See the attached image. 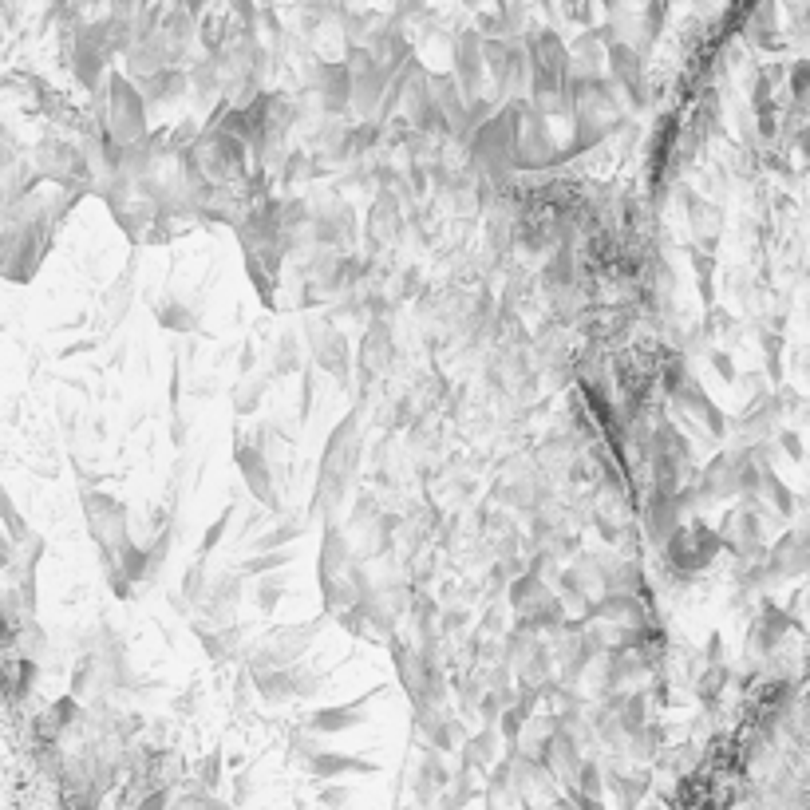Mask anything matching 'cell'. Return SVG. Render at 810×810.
<instances>
[{
    "mask_svg": "<svg viewBox=\"0 0 810 810\" xmlns=\"http://www.w3.org/2000/svg\"><path fill=\"white\" fill-rule=\"evenodd\" d=\"M696 502H720V498H735L739 494V479H735V451H720L692 483Z\"/></svg>",
    "mask_w": 810,
    "mask_h": 810,
    "instance_id": "obj_19",
    "label": "cell"
},
{
    "mask_svg": "<svg viewBox=\"0 0 810 810\" xmlns=\"http://www.w3.org/2000/svg\"><path fill=\"white\" fill-rule=\"evenodd\" d=\"M427 95H431L435 111L443 115L447 135L455 139V135L463 131V119H467V99H463L459 83L451 80V72H431V76H427Z\"/></svg>",
    "mask_w": 810,
    "mask_h": 810,
    "instance_id": "obj_23",
    "label": "cell"
},
{
    "mask_svg": "<svg viewBox=\"0 0 810 810\" xmlns=\"http://www.w3.org/2000/svg\"><path fill=\"white\" fill-rule=\"evenodd\" d=\"M317 91H321V107L328 115H344L352 107V80L344 64H321L317 72Z\"/></svg>",
    "mask_w": 810,
    "mask_h": 810,
    "instance_id": "obj_26",
    "label": "cell"
},
{
    "mask_svg": "<svg viewBox=\"0 0 810 810\" xmlns=\"http://www.w3.org/2000/svg\"><path fill=\"white\" fill-rule=\"evenodd\" d=\"M265 376H245L242 384L234 388V411L238 415H253L257 407H261V400H265Z\"/></svg>",
    "mask_w": 810,
    "mask_h": 810,
    "instance_id": "obj_42",
    "label": "cell"
},
{
    "mask_svg": "<svg viewBox=\"0 0 810 810\" xmlns=\"http://www.w3.org/2000/svg\"><path fill=\"white\" fill-rule=\"evenodd\" d=\"M577 285H581V277H577V253L566 249V245H558L546 257V265H542V289L550 297H566V293H577Z\"/></svg>",
    "mask_w": 810,
    "mask_h": 810,
    "instance_id": "obj_25",
    "label": "cell"
},
{
    "mask_svg": "<svg viewBox=\"0 0 810 810\" xmlns=\"http://www.w3.org/2000/svg\"><path fill=\"white\" fill-rule=\"evenodd\" d=\"M111 44H107V32H103V20L95 24H80L72 28V72L87 91H99L107 80V64H111Z\"/></svg>",
    "mask_w": 810,
    "mask_h": 810,
    "instance_id": "obj_8",
    "label": "cell"
},
{
    "mask_svg": "<svg viewBox=\"0 0 810 810\" xmlns=\"http://www.w3.org/2000/svg\"><path fill=\"white\" fill-rule=\"evenodd\" d=\"M807 83H810V60H799L795 72H791V95L803 103L807 99Z\"/></svg>",
    "mask_w": 810,
    "mask_h": 810,
    "instance_id": "obj_50",
    "label": "cell"
},
{
    "mask_svg": "<svg viewBox=\"0 0 810 810\" xmlns=\"http://www.w3.org/2000/svg\"><path fill=\"white\" fill-rule=\"evenodd\" d=\"M400 234H404L400 198H396L392 190H380V198H376L372 210H368V230H364V238H368L372 249H388Z\"/></svg>",
    "mask_w": 810,
    "mask_h": 810,
    "instance_id": "obj_21",
    "label": "cell"
},
{
    "mask_svg": "<svg viewBox=\"0 0 810 810\" xmlns=\"http://www.w3.org/2000/svg\"><path fill=\"white\" fill-rule=\"evenodd\" d=\"M759 494H763V498H767V502H771V506L783 514V518H791V514H795V506H799V498L791 494V486L775 475V467L767 463V455H763V463H759ZM759 494H755V498H759Z\"/></svg>",
    "mask_w": 810,
    "mask_h": 810,
    "instance_id": "obj_32",
    "label": "cell"
},
{
    "mask_svg": "<svg viewBox=\"0 0 810 810\" xmlns=\"http://www.w3.org/2000/svg\"><path fill=\"white\" fill-rule=\"evenodd\" d=\"M186 72H178V68H162V72H155V76H147V80H139L135 87H139V95H143V103L147 107H159V103H174V99H182L186 95Z\"/></svg>",
    "mask_w": 810,
    "mask_h": 810,
    "instance_id": "obj_30",
    "label": "cell"
},
{
    "mask_svg": "<svg viewBox=\"0 0 810 810\" xmlns=\"http://www.w3.org/2000/svg\"><path fill=\"white\" fill-rule=\"evenodd\" d=\"M728 664H708L704 672H700V680H696V696H700V704L704 708H712L720 696H724V684H728Z\"/></svg>",
    "mask_w": 810,
    "mask_h": 810,
    "instance_id": "obj_40",
    "label": "cell"
},
{
    "mask_svg": "<svg viewBox=\"0 0 810 810\" xmlns=\"http://www.w3.org/2000/svg\"><path fill=\"white\" fill-rule=\"evenodd\" d=\"M664 562H668V569H676V573H684V577H696V573H704V569L712 566V558H716V550H720V538H716V530L712 526H680L664 546Z\"/></svg>",
    "mask_w": 810,
    "mask_h": 810,
    "instance_id": "obj_6",
    "label": "cell"
},
{
    "mask_svg": "<svg viewBox=\"0 0 810 810\" xmlns=\"http://www.w3.org/2000/svg\"><path fill=\"white\" fill-rule=\"evenodd\" d=\"M779 443H783V451H787L795 463L803 459V443H799V435H795V431H783V435H779Z\"/></svg>",
    "mask_w": 810,
    "mask_h": 810,
    "instance_id": "obj_52",
    "label": "cell"
},
{
    "mask_svg": "<svg viewBox=\"0 0 810 810\" xmlns=\"http://www.w3.org/2000/svg\"><path fill=\"white\" fill-rule=\"evenodd\" d=\"M317 799H321V807L328 810H348L352 799H356V791H348V787H324Z\"/></svg>",
    "mask_w": 810,
    "mask_h": 810,
    "instance_id": "obj_49",
    "label": "cell"
},
{
    "mask_svg": "<svg viewBox=\"0 0 810 810\" xmlns=\"http://www.w3.org/2000/svg\"><path fill=\"white\" fill-rule=\"evenodd\" d=\"M289 569H281V573H269V577H257V585H253V597H257V609H265V613H273L281 601H285V593H289Z\"/></svg>",
    "mask_w": 810,
    "mask_h": 810,
    "instance_id": "obj_38",
    "label": "cell"
},
{
    "mask_svg": "<svg viewBox=\"0 0 810 810\" xmlns=\"http://www.w3.org/2000/svg\"><path fill=\"white\" fill-rule=\"evenodd\" d=\"M672 411H676V415H684V419H688V415H696V419L704 423V431H708V435H716V439L728 431L724 411H720V407H716V400H712V396L700 388V380H696V376H688V380H684V388L672 396Z\"/></svg>",
    "mask_w": 810,
    "mask_h": 810,
    "instance_id": "obj_18",
    "label": "cell"
},
{
    "mask_svg": "<svg viewBox=\"0 0 810 810\" xmlns=\"http://www.w3.org/2000/svg\"><path fill=\"white\" fill-rule=\"evenodd\" d=\"M419 728H423V739H427V747H431L435 755H451V751H459L463 739H467V731H463V724H459L455 716H439V712H423V716H419Z\"/></svg>",
    "mask_w": 810,
    "mask_h": 810,
    "instance_id": "obj_27",
    "label": "cell"
},
{
    "mask_svg": "<svg viewBox=\"0 0 810 810\" xmlns=\"http://www.w3.org/2000/svg\"><path fill=\"white\" fill-rule=\"evenodd\" d=\"M12 558H16V546H12V542H8L4 534H0V569L12 566Z\"/></svg>",
    "mask_w": 810,
    "mask_h": 810,
    "instance_id": "obj_53",
    "label": "cell"
},
{
    "mask_svg": "<svg viewBox=\"0 0 810 810\" xmlns=\"http://www.w3.org/2000/svg\"><path fill=\"white\" fill-rule=\"evenodd\" d=\"M83 506V522H87V534L95 542L99 554L115 550L119 538H127V502H119L115 494H103V490H83L80 494Z\"/></svg>",
    "mask_w": 810,
    "mask_h": 810,
    "instance_id": "obj_7",
    "label": "cell"
},
{
    "mask_svg": "<svg viewBox=\"0 0 810 810\" xmlns=\"http://www.w3.org/2000/svg\"><path fill=\"white\" fill-rule=\"evenodd\" d=\"M376 696H380V688H372V692H364V696H356V700H348V704L313 708V712L297 724V731H305V735H340V731L364 728V724H368V708H372Z\"/></svg>",
    "mask_w": 810,
    "mask_h": 810,
    "instance_id": "obj_14",
    "label": "cell"
},
{
    "mask_svg": "<svg viewBox=\"0 0 810 810\" xmlns=\"http://www.w3.org/2000/svg\"><path fill=\"white\" fill-rule=\"evenodd\" d=\"M396 364V344H392V324L388 321H368L364 328V340H360V360H356V372H360V392H368L376 384L380 372H388Z\"/></svg>",
    "mask_w": 810,
    "mask_h": 810,
    "instance_id": "obj_15",
    "label": "cell"
},
{
    "mask_svg": "<svg viewBox=\"0 0 810 810\" xmlns=\"http://www.w3.org/2000/svg\"><path fill=\"white\" fill-rule=\"evenodd\" d=\"M712 364H716V372H720L728 384L735 380V364H731V356L724 352V348H716V352H712Z\"/></svg>",
    "mask_w": 810,
    "mask_h": 810,
    "instance_id": "obj_51",
    "label": "cell"
},
{
    "mask_svg": "<svg viewBox=\"0 0 810 810\" xmlns=\"http://www.w3.org/2000/svg\"><path fill=\"white\" fill-rule=\"evenodd\" d=\"M218 779H222V755L214 751V755L202 759V767H198V791H214Z\"/></svg>",
    "mask_w": 810,
    "mask_h": 810,
    "instance_id": "obj_48",
    "label": "cell"
},
{
    "mask_svg": "<svg viewBox=\"0 0 810 810\" xmlns=\"http://www.w3.org/2000/svg\"><path fill=\"white\" fill-rule=\"evenodd\" d=\"M605 68H609V83L617 91H625L637 107L648 103V72H645V60L633 44L625 40H605Z\"/></svg>",
    "mask_w": 810,
    "mask_h": 810,
    "instance_id": "obj_12",
    "label": "cell"
},
{
    "mask_svg": "<svg viewBox=\"0 0 810 810\" xmlns=\"http://www.w3.org/2000/svg\"><path fill=\"white\" fill-rule=\"evenodd\" d=\"M641 522H645V534L652 546H664L680 526H684V514H680V506H676V498H668V494H656V490H648L645 494V506H641Z\"/></svg>",
    "mask_w": 810,
    "mask_h": 810,
    "instance_id": "obj_22",
    "label": "cell"
},
{
    "mask_svg": "<svg viewBox=\"0 0 810 810\" xmlns=\"http://www.w3.org/2000/svg\"><path fill=\"white\" fill-rule=\"evenodd\" d=\"M388 652H392V664H396L400 688L407 692V700H411L415 716H423V712H427V680H431V672H435L439 664L419 660V656H415V648L400 645V641H388Z\"/></svg>",
    "mask_w": 810,
    "mask_h": 810,
    "instance_id": "obj_17",
    "label": "cell"
},
{
    "mask_svg": "<svg viewBox=\"0 0 810 810\" xmlns=\"http://www.w3.org/2000/svg\"><path fill=\"white\" fill-rule=\"evenodd\" d=\"M190 629H194L198 645L206 648V656H210L214 664H230V660L242 652V629H238V625H206V621L194 617Z\"/></svg>",
    "mask_w": 810,
    "mask_h": 810,
    "instance_id": "obj_24",
    "label": "cell"
},
{
    "mask_svg": "<svg viewBox=\"0 0 810 810\" xmlns=\"http://www.w3.org/2000/svg\"><path fill=\"white\" fill-rule=\"evenodd\" d=\"M202 597H206V569H202V562H194L182 577V609L202 605Z\"/></svg>",
    "mask_w": 810,
    "mask_h": 810,
    "instance_id": "obj_46",
    "label": "cell"
},
{
    "mask_svg": "<svg viewBox=\"0 0 810 810\" xmlns=\"http://www.w3.org/2000/svg\"><path fill=\"white\" fill-rule=\"evenodd\" d=\"M554 589L546 585V577H538V573H518L514 581H510V605H514V613L522 617V613H530L534 605H542L546 597H550Z\"/></svg>",
    "mask_w": 810,
    "mask_h": 810,
    "instance_id": "obj_31",
    "label": "cell"
},
{
    "mask_svg": "<svg viewBox=\"0 0 810 810\" xmlns=\"http://www.w3.org/2000/svg\"><path fill=\"white\" fill-rule=\"evenodd\" d=\"M305 368H309V360H305L297 332H281V340L273 348V376H301Z\"/></svg>",
    "mask_w": 810,
    "mask_h": 810,
    "instance_id": "obj_34",
    "label": "cell"
},
{
    "mask_svg": "<svg viewBox=\"0 0 810 810\" xmlns=\"http://www.w3.org/2000/svg\"><path fill=\"white\" fill-rule=\"evenodd\" d=\"M684 206H688V214H692V230H696L700 242H704V253L716 249V238H720V210L708 206V202L696 198V194H684Z\"/></svg>",
    "mask_w": 810,
    "mask_h": 810,
    "instance_id": "obj_33",
    "label": "cell"
},
{
    "mask_svg": "<svg viewBox=\"0 0 810 810\" xmlns=\"http://www.w3.org/2000/svg\"><path fill=\"white\" fill-rule=\"evenodd\" d=\"M155 321L162 328H170V332H198L202 328V317L186 301H178V297H166V301L155 305Z\"/></svg>",
    "mask_w": 810,
    "mask_h": 810,
    "instance_id": "obj_35",
    "label": "cell"
},
{
    "mask_svg": "<svg viewBox=\"0 0 810 810\" xmlns=\"http://www.w3.org/2000/svg\"><path fill=\"white\" fill-rule=\"evenodd\" d=\"M99 107H103V135L115 147H139L147 143V103L139 95V87L127 80L123 72H107L103 87L95 91Z\"/></svg>",
    "mask_w": 810,
    "mask_h": 810,
    "instance_id": "obj_2",
    "label": "cell"
},
{
    "mask_svg": "<svg viewBox=\"0 0 810 810\" xmlns=\"http://www.w3.org/2000/svg\"><path fill=\"white\" fill-rule=\"evenodd\" d=\"M166 810H230V803L214 799L210 791H182L166 799Z\"/></svg>",
    "mask_w": 810,
    "mask_h": 810,
    "instance_id": "obj_43",
    "label": "cell"
},
{
    "mask_svg": "<svg viewBox=\"0 0 810 810\" xmlns=\"http://www.w3.org/2000/svg\"><path fill=\"white\" fill-rule=\"evenodd\" d=\"M787 625H791L787 609H779L775 601H763V609H759V617H755V625H751V648L763 652V656L775 652L779 641H783V633H787Z\"/></svg>",
    "mask_w": 810,
    "mask_h": 810,
    "instance_id": "obj_28",
    "label": "cell"
},
{
    "mask_svg": "<svg viewBox=\"0 0 810 810\" xmlns=\"http://www.w3.org/2000/svg\"><path fill=\"white\" fill-rule=\"evenodd\" d=\"M234 463H238V471H242V483L249 486V494L257 498V506H265V510H281V490H277V483H273V467H269V459H265V451L253 443V439H242L238 435V443H234Z\"/></svg>",
    "mask_w": 810,
    "mask_h": 810,
    "instance_id": "obj_13",
    "label": "cell"
},
{
    "mask_svg": "<svg viewBox=\"0 0 810 810\" xmlns=\"http://www.w3.org/2000/svg\"><path fill=\"white\" fill-rule=\"evenodd\" d=\"M242 265L245 273H249V281H253V289H257V297H261V305L265 309H277V281H281V273H273L265 261H257L253 253H242Z\"/></svg>",
    "mask_w": 810,
    "mask_h": 810,
    "instance_id": "obj_36",
    "label": "cell"
},
{
    "mask_svg": "<svg viewBox=\"0 0 810 810\" xmlns=\"http://www.w3.org/2000/svg\"><path fill=\"white\" fill-rule=\"evenodd\" d=\"M451 80L459 83L463 99H479L486 83V68H483V32L475 28H463L459 40H455V72Z\"/></svg>",
    "mask_w": 810,
    "mask_h": 810,
    "instance_id": "obj_16",
    "label": "cell"
},
{
    "mask_svg": "<svg viewBox=\"0 0 810 810\" xmlns=\"http://www.w3.org/2000/svg\"><path fill=\"white\" fill-rule=\"evenodd\" d=\"M807 562H810L807 538H803V534H787V538H779V546L767 554L763 569H767V577H783V573H803Z\"/></svg>",
    "mask_w": 810,
    "mask_h": 810,
    "instance_id": "obj_29",
    "label": "cell"
},
{
    "mask_svg": "<svg viewBox=\"0 0 810 810\" xmlns=\"http://www.w3.org/2000/svg\"><path fill=\"white\" fill-rule=\"evenodd\" d=\"M562 162V151L538 111H530L526 99H518V123H514V174L518 170H542Z\"/></svg>",
    "mask_w": 810,
    "mask_h": 810,
    "instance_id": "obj_4",
    "label": "cell"
},
{
    "mask_svg": "<svg viewBox=\"0 0 810 810\" xmlns=\"http://www.w3.org/2000/svg\"><path fill=\"white\" fill-rule=\"evenodd\" d=\"M249 680L273 704L309 700V696H317L324 688V672L309 668V664H289V668H273V672H249Z\"/></svg>",
    "mask_w": 810,
    "mask_h": 810,
    "instance_id": "obj_10",
    "label": "cell"
},
{
    "mask_svg": "<svg viewBox=\"0 0 810 810\" xmlns=\"http://www.w3.org/2000/svg\"><path fill=\"white\" fill-rule=\"evenodd\" d=\"M344 68H348V80H352V107H356L368 123H376L380 99H384V91H388V80H392V76H388V72L372 60V52L360 48V44L348 48Z\"/></svg>",
    "mask_w": 810,
    "mask_h": 810,
    "instance_id": "obj_9",
    "label": "cell"
},
{
    "mask_svg": "<svg viewBox=\"0 0 810 810\" xmlns=\"http://www.w3.org/2000/svg\"><path fill=\"white\" fill-rule=\"evenodd\" d=\"M0 526H4V538H8L12 546H24V542L32 538V526H28V518L20 514V506L12 502V494L4 490V483H0Z\"/></svg>",
    "mask_w": 810,
    "mask_h": 810,
    "instance_id": "obj_37",
    "label": "cell"
},
{
    "mask_svg": "<svg viewBox=\"0 0 810 810\" xmlns=\"http://www.w3.org/2000/svg\"><path fill=\"white\" fill-rule=\"evenodd\" d=\"M360 455H364V439H360V411L352 407L332 431H328V443H324L321 455V475H317V490H313V502H309V518H321L324 526L336 522V506L344 502L348 486L360 471ZM305 518V522H309Z\"/></svg>",
    "mask_w": 810,
    "mask_h": 810,
    "instance_id": "obj_1",
    "label": "cell"
},
{
    "mask_svg": "<svg viewBox=\"0 0 810 810\" xmlns=\"http://www.w3.org/2000/svg\"><path fill=\"white\" fill-rule=\"evenodd\" d=\"M688 261H692V269H696V277H700V293H704V301H712V269H716V257L704 253L700 245H692V249H688Z\"/></svg>",
    "mask_w": 810,
    "mask_h": 810,
    "instance_id": "obj_47",
    "label": "cell"
},
{
    "mask_svg": "<svg viewBox=\"0 0 810 810\" xmlns=\"http://www.w3.org/2000/svg\"><path fill=\"white\" fill-rule=\"evenodd\" d=\"M514 123H518V99L494 111L483 127L471 135V166L494 186H510L514 178Z\"/></svg>",
    "mask_w": 810,
    "mask_h": 810,
    "instance_id": "obj_3",
    "label": "cell"
},
{
    "mask_svg": "<svg viewBox=\"0 0 810 810\" xmlns=\"http://www.w3.org/2000/svg\"><path fill=\"white\" fill-rule=\"evenodd\" d=\"M230 522H234V506H226L210 526H206V534H202V542H198V562L210 554V550H218L222 546V538H226V530H230Z\"/></svg>",
    "mask_w": 810,
    "mask_h": 810,
    "instance_id": "obj_44",
    "label": "cell"
},
{
    "mask_svg": "<svg viewBox=\"0 0 810 810\" xmlns=\"http://www.w3.org/2000/svg\"><path fill=\"white\" fill-rule=\"evenodd\" d=\"M747 32L759 48H775V4H759V8H747Z\"/></svg>",
    "mask_w": 810,
    "mask_h": 810,
    "instance_id": "obj_39",
    "label": "cell"
},
{
    "mask_svg": "<svg viewBox=\"0 0 810 810\" xmlns=\"http://www.w3.org/2000/svg\"><path fill=\"white\" fill-rule=\"evenodd\" d=\"M36 178H52L56 186H64L68 194H87L95 186V174H91V162L80 147L72 143H60V139H44L40 151H36Z\"/></svg>",
    "mask_w": 810,
    "mask_h": 810,
    "instance_id": "obj_5",
    "label": "cell"
},
{
    "mask_svg": "<svg viewBox=\"0 0 810 810\" xmlns=\"http://www.w3.org/2000/svg\"><path fill=\"white\" fill-rule=\"evenodd\" d=\"M301 771H305L309 779L328 783V779H340V775H380V763L360 759V755H344V751H321V747H317V751L301 763Z\"/></svg>",
    "mask_w": 810,
    "mask_h": 810,
    "instance_id": "obj_20",
    "label": "cell"
},
{
    "mask_svg": "<svg viewBox=\"0 0 810 810\" xmlns=\"http://www.w3.org/2000/svg\"><path fill=\"white\" fill-rule=\"evenodd\" d=\"M99 566H103V581H107V589H111L119 601H135V585L123 577V569L115 566V558H111V554H99Z\"/></svg>",
    "mask_w": 810,
    "mask_h": 810,
    "instance_id": "obj_45",
    "label": "cell"
},
{
    "mask_svg": "<svg viewBox=\"0 0 810 810\" xmlns=\"http://www.w3.org/2000/svg\"><path fill=\"white\" fill-rule=\"evenodd\" d=\"M305 336H309V364L324 368L332 380L348 384V376H352V348H348L344 332L336 324L305 321Z\"/></svg>",
    "mask_w": 810,
    "mask_h": 810,
    "instance_id": "obj_11",
    "label": "cell"
},
{
    "mask_svg": "<svg viewBox=\"0 0 810 810\" xmlns=\"http://www.w3.org/2000/svg\"><path fill=\"white\" fill-rule=\"evenodd\" d=\"M609 787H613V795H617V803H621V810H633L641 799H645V787L648 779H633V775H621V771H609Z\"/></svg>",
    "mask_w": 810,
    "mask_h": 810,
    "instance_id": "obj_41",
    "label": "cell"
}]
</instances>
